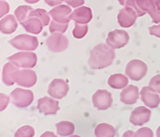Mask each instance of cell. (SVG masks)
I'll list each match as a JSON object with an SVG mask.
<instances>
[{"instance_id":"2","label":"cell","mask_w":160,"mask_h":137,"mask_svg":"<svg viewBox=\"0 0 160 137\" xmlns=\"http://www.w3.org/2000/svg\"><path fill=\"white\" fill-rule=\"evenodd\" d=\"M7 59L18 68H32L37 63V54L32 51H21L15 53Z\"/></svg>"},{"instance_id":"15","label":"cell","mask_w":160,"mask_h":137,"mask_svg":"<svg viewBox=\"0 0 160 137\" xmlns=\"http://www.w3.org/2000/svg\"><path fill=\"white\" fill-rule=\"evenodd\" d=\"M141 100L144 104L150 108H155L160 104V97L158 94L149 86L144 87L140 92Z\"/></svg>"},{"instance_id":"23","label":"cell","mask_w":160,"mask_h":137,"mask_svg":"<svg viewBox=\"0 0 160 137\" xmlns=\"http://www.w3.org/2000/svg\"><path fill=\"white\" fill-rule=\"evenodd\" d=\"M94 134L96 137H114L116 131L113 126L107 123H101L96 127Z\"/></svg>"},{"instance_id":"7","label":"cell","mask_w":160,"mask_h":137,"mask_svg":"<svg viewBox=\"0 0 160 137\" xmlns=\"http://www.w3.org/2000/svg\"><path fill=\"white\" fill-rule=\"evenodd\" d=\"M129 40L128 32L124 30H115L108 34L106 43L113 49H121L126 46Z\"/></svg>"},{"instance_id":"16","label":"cell","mask_w":160,"mask_h":137,"mask_svg":"<svg viewBox=\"0 0 160 137\" xmlns=\"http://www.w3.org/2000/svg\"><path fill=\"white\" fill-rule=\"evenodd\" d=\"M92 12L91 8L81 6L73 12H72L70 16V19L74 21L75 23L82 24H87L92 19Z\"/></svg>"},{"instance_id":"28","label":"cell","mask_w":160,"mask_h":137,"mask_svg":"<svg viewBox=\"0 0 160 137\" xmlns=\"http://www.w3.org/2000/svg\"><path fill=\"white\" fill-rule=\"evenodd\" d=\"M35 129L30 126H23L19 128L15 133L14 137H33Z\"/></svg>"},{"instance_id":"10","label":"cell","mask_w":160,"mask_h":137,"mask_svg":"<svg viewBox=\"0 0 160 137\" xmlns=\"http://www.w3.org/2000/svg\"><path fill=\"white\" fill-rule=\"evenodd\" d=\"M69 90V85L64 79H54L49 85L48 93L52 98L61 99L66 96Z\"/></svg>"},{"instance_id":"8","label":"cell","mask_w":160,"mask_h":137,"mask_svg":"<svg viewBox=\"0 0 160 137\" xmlns=\"http://www.w3.org/2000/svg\"><path fill=\"white\" fill-rule=\"evenodd\" d=\"M48 49L54 53L65 51L69 46V40L62 33H52L46 40Z\"/></svg>"},{"instance_id":"21","label":"cell","mask_w":160,"mask_h":137,"mask_svg":"<svg viewBox=\"0 0 160 137\" xmlns=\"http://www.w3.org/2000/svg\"><path fill=\"white\" fill-rule=\"evenodd\" d=\"M129 83L128 78L122 74L112 75L108 80V84L114 89H122L126 87Z\"/></svg>"},{"instance_id":"30","label":"cell","mask_w":160,"mask_h":137,"mask_svg":"<svg viewBox=\"0 0 160 137\" xmlns=\"http://www.w3.org/2000/svg\"><path fill=\"white\" fill-rule=\"evenodd\" d=\"M149 86L156 92L160 94V74L151 78L149 83Z\"/></svg>"},{"instance_id":"45","label":"cell","mask_w":160,"mask_h":137,"mask_svg":"<svg viewBox=\"0 0 160 137\" xmlns=\"http://www.w3.org/2000/svg\"><path fill=\"white\" fill-rule=\"evenodd\" d=\"M69 137H81L79 135H77V134H72L71 136H69Z\"/></svg>"},{"instance_id":"32","label":"cell","mask_w":160,"mask_h":137,"mask_svg":"<svg viewBox=\"0 0 160 137\" xmlns=\"http://www.w3.org/2000/svg\"><path fill=\"white\" fill-rule=\"evenodd\" d=\"M10 101V97L8 95L0 93V112H2L7 108Z\"/></svg>"},{"instance_id":"19","label":"cell","mask_w":160,"mask_h":137,"mask_svg":"<svg viewBox=\"0 0 160 137\" xmlns=\"http://www.w3.org/2000/svg\"><path fill=\"white\" fill-rule=\"evenodd\" d=\"M18 27L17 19L13 15H7L0 20V32L3 34L10 35L14 33Z\"/></svg>"},{"instance_id":"1","label":"cell","mask_w":160,"mask_h":137,"mask_svg":"<svg viewBox=\"0 0 160 137\" xmlns=\"http://www.w3.org/2000/svg\"><path fill=\"white\" fill-rule=\"evenodd\" d=\"M115 58L114 49L106 44L100 43L91 49L88 64L92 69H102L110 66Z\"/></svg>"},{"instance_id":"37","label":"cell","mask_w":160,"mask_h":137,"mask_svg":"<svg viewBox=\"0 0 160 137\" xmlns=\"http://www.w3.org/2000/svg\"><path fill=\"white\" fill-rule=\"evenodd\" d=\"M149 31L150 35L160 38V24L149 27Z\"/></svg>"},{"instance_id":"17","label":"cell","mask_w":160,"mask_h":137,"mask_svg":"<svg viewBox=\"0 0 160 137\" xmlns=\"http://www.w3.org/2000/svg\"><path fill=\"white\" fill-rule=\"evenodd\" d=\"M139 98V89L138 87L129 85L125 87L120 94V100L125 104H134Z\"/></svg>"},{"instance_id":"13","label":"cell","mask_w":160,"mask_h":137,"mask_svg":"<svg viewBox=\"0 0 160 137\" xmlns=\"http://www.w3.org/2000/svg\"><path fill=\"white\" fill-rule=\"evenodd\" d=\"M138 16L134 9L129 7H124L119 10L117 20L119 25L122 28H129L134 25Z\"/></svg>"},{"instance_id":"40","label":"cell","mask_w":160,"mask_h":137,"mask_svg":"<svg viewBox=\"0 0 160 137\" xmlns=\"http://www.w3.org/2000/svg\"><path fill=\"white\" fill-rule=\"evenodd\" d=\"M40 137H58L52 131H46Z\"/></svg>"},{"instance_id":"26","label":"cell","mask_w":160,"mask_h":137,"mask_svg":"<svg viewBox=\"0 0 160 137\" xmlns=\"http://www.w3.org/2000/svg\"><path fill=\"white\" fill-rule=\"evenodd\" d=\"M88 31V26L87 24H82L75 23L74 28L72 30V35L78 39L83 38L86 36Z\"/></svg>"},{"instance_id":"25","label":"cell","mask_w":160,"mask_h":137,"mask_svg":"<svg viewBox=\"0 0 160 137\" xmlns=\"http://www.w3.org/2000/svg\"><path fill=\"white\" fill-rule=\"evenodd\" d=\"M30 17L38 18L42 21L44 26H48L51 21L49 13H48V12L46 10L42 8H37L35 10H33L30 13L28 18Z\"/></svg>"},{"instance_id":"27","label":"cell","mask_w":160,"mask_h":137,"mask_svg":"<svg viewBox=\"0 0 160 137\" xmlns=\"http://www.w3.org/2000/svg\"><path fill=\"white\" fill-rule=\"evenodd\" d=\"M136 2L139 8L146 13H149L156 9L154 0H136Z\"/></svg>"},{"instance_id":"12","label":"cell","mask_w":160,"mask_h":137,"mask_svg":"<svg viewBox=\"0 0 160 137\" xmlns=\"http://www.w3.org/2000/svg\"><path fill=\"white\" fill-rule=\"evenodd\" d=\"M52 20L61 24L69 23L72 9L69 5H60L55 7L49 12Z\"/></svg>"},{"instance_id":"11","label":"cell","mask_w":160,"mask_h":137,"mask_svg":"<svg viewBox=\"0 0 160 137\" xmlns=\"http://www.w3.org/2000/svg\"><path fill=\"white\" fill-rule=\"evenodd\" d=\"M37 108L39 112L44 115H56L60 109L57 100L48 96L38 99Z\"/></svg>"},{"instance_id":"5","label":"cell","mask_w":160,"mask_h":137,"mask_svg":"<svg viewBox=\"0 0 160 137\" xmlns=\"http://www.w3.org/2000/svg\"><path fill=\"white\" fill-rule=\"evenodd\" d=\"M148 66L142 60L135 59L129 61L126 67L125 73L132 81H140L147 74Z\"/></svg>"},{"instance_id":"6","label":"cell","mask_w":160,"mask_h":137,"mask_svg":"<svg viewBox=\"0 0 160 137\" xmlns=\"http://www.w3.org/2000/svg\"><path fill=\"white\" fill-rule=\"evenodd\" d=\"M13 78L18 85L24 87H32L37 81V75L36 73L28 68L18 69L14 73Z\"/></svg>"},{"instance_id":"35","label":"cell","mask_w":160,"mask_h":137,"mask_svg":"<svg viewBox=\"0 0 160 137\" xmlns=\"http://www.w3.org/2000/svg\"><path fill=\"white\" fill-rule=\"evenodd\" d=\"M60 1L62 2H65L72 8H78L85 3V0H60Z\"/></svg>"},{"instance_id":"42","label":"cell","mask_w":160,"mask_h":137,"mask_svg":"<svg viewBox=\"0 0 160 137\" xmlns=\"http://www.w3.org/2000/svg\"><path fill=\"white\" fill-rule=\"evenodd\" d=\"M154 3L157 10L160 11V0H154Z\"/></svg>"},{"instance_id":"39","label":"cell","mask_w":160,"mask_h":137,"mask_svg":"<svg viewBox=\"0 0 160 137\" xmlns=\"http://www.w3.org/2000/svg\"><path fill=\"white\" fill-rule=\"evenodd\" d=\"M122 137H138L136 133L134 132L133 131L131 130H129L126 131L123 135Z\"/></svg>"},{"instance_id":"41","label":"cell","mask_w":160,"mask_h":137,"mask_svg":"<svg viewBox=\"0 0 160 137\" xmlns=\"http://www.w3.org/2000/svg\"><path fill=\"white\" fill-rule=\"evenodd\" d=\"M24 1L29 4H34L38 2L40 0H24Z\"/></svg>"},{"instance_id":"36","label":"cell","mask_w":160,"mask_h":137,"mask_svg":"<svg viewBox=\"0 0 160 137\" xmlns=\"http://www.w3.org/2000/svg\"><path fill=\"white\" fill-rule=\"evenodd\" d=\"M149 16L152 18V23L155 24L160 23V11L158 10L157 8L150 12L149 13Z\"/></svg>"},{"instance_id":"18","label":"cell","mask_w":160,"mask_h":137,"mask_svg":"<svg viewBox=\"0 0 160 137\" xmlns=\"http://www.w3.org/2000/svg\"><path fill=\"white\" fill-rule=\"evenodd\" d=\"M20 24L28 33L35 35L41 33L44 27L42 21L37 17H30Z\"/></svg>"},{"instance_id":"24","label":"cell","mask_w":160,"mask_h":137,"mask_svg":"<svg viewBox=\"0 0 160 137\" xmlns=\"http://www.w3.org/2000/svg\"><path fill=\"white\" fill-rule=\"evenodd\" d=\"M33 10V8L28 5L19 6L16 9L14 12L15 17L21 23L28 18L30 12H32Z\"/></svg>"},{"instance_id":"4","label":"cell","mask_w":160,"mask_h":137,"mask_svg":"<svg viewBox=\"0 0 160 137\" xmlns=\"http://www.w3.org/2000/svg\"><path fill=\"white\" fill-rule=\"evenodd\" d=\"M12 103L19 108H25L32 104L34 100L33 92L30 90L16 88L10 94Z\"/></svg>"},{"instance_id":"22","label":"cell","mask_w":160,"mask_h":137,"mask_svg":"<svg viewBox=\"0 0 160 137\" xmlns=\"http://www.w3.org/2000/svg\"><path fill=\"white\" fill-rule=\"evenodd\" d=\"M57 134L63 137L69 136L74 134L75 126L72 122L69 121H61L56 124Z\"/></svg>"},{"instance_id":"29","label":"cell","mask_w":160,"mask_h":137,"mask_svg":"<svg viewBox=\"0 0 160 137\" xmlns=\"http://www.w3.org/2000/svg\"><path fill=\"white\" fill-rule=\"evenodd\" d=\"M69 27V23L68 24H61L55 21H52L49 25V32L52 33H64Z\"/></svg>"},{"instance_id":"43","label":"cell","mask_w":160,"mask_h":137,"mask_svg":"<svg viewBox=\"0 0 160 137\" xmlns=\"http://www.w3.org/2000/svg\"><path fill=\"white\" fill-rule=\"evenodd\" d=\"M127 1H128V0H118V2H119V3L122 6H125V4H126Z\"/></svg>"},{"instance_id":"38","label":"cell","mask_w":160,"mask_h":137,"mask_svg":"<svg viewBox=\"0 0 160 137\" xmlns=\"http://www.w3.org/2000/svg\"><path fill=\"white\" fill-rule=\"evenodd\" d=\"M44 1L49 7H56L62 3L60 0H44Z\"/></svg>"},{"instance_id":"3","label":"cell","mask_w":160,"mask_h":137,"mask_svg":"<svg viewBox=\"0 0 160 137\" xmlns=\"http://www.w3.org/2000/svg\"><path fill=\"white\" fill-rule=\"evenodd\" d=\"M9 43L16 49L21 51H32L37 49V37L28 34H21L9 40Z\"/></svg>"},{"instance_id":"33","label":"cell","mask_w":160,"mask_h":137,"mask_svg":"<svg viewBox=\"0 0 160 137\" xmlns=\"http://www.w3.org/2000/svg\"><path fill=\"white\" fill-rule=\"evenodd\" d=\"M135 133L138 137H153L154 136L152 130L146 127L139 129Z\"/></svg>"},{"instance_id":"14","label":"cell","mask_w":160,"mask_h":137,"mask_svg":"<svg viewBox=\"0 0 160 137\" xmlns=\"http://www.w3.org/2000/svg\"><path fill=\"white\" fill-rule=\"evenodd\" d=\"M151 111L145 106L136 108L131 112L130 116V122L135 126H143L150 120Z\"/></svg>"},{"instance_id":"44","label":"cell","mask_w":160,"mask_h":137,"mask_svg":"<svg viewBox=\"0 0 160 137\" xmlns=\"http://www.w3.org/2000/svg\"><path fill=\"white\" fill-rule=\"evenodd\" d=\"M156 136L160 137V126H159V128H158V129L156 131Z\"/></svg>"},{"instance_id":"9","label":"cell","mask_w":160,"mask_h":137,"mask_svg":"<svg viewBox=\"0 0 160 137\" xmlns=\"http://www.w3.org/2000/svg\"><path fill=\"white\" fill-rule=\"evenodd\" d=\"M92 103L99 110H106L110 108L113 103L112 95L106 90L99 89L92 95Z\"/></svg>"},{"instance_id":"34","label":"cell","mask_w":160,"mask_h":137,"mask_svg":"<svg viewBox=\"0 0 160 137\" xmlns=\"http://www.w3.org/2000/svg\"><path fill=\"white\" fill-rule=\"evenodd\" d=\"M10 11L9 4L4 1V0H0V19L4 17Z\"/></svg>"},{"instance_id":"31","label":"cell","mask_w":160,"mask_h":137,"mask_svg":"<svg viewBox=\"0 0 160 137\" xmlns=\"http://www.w3.org/2000/svg\"><path fill=\"white\" fill-rule=\"evenodd\" d=\"M124 7H131L132 8L134 9V10L137 13L138 17H142L146 13V12L142 11L139 8V7L138 6V5L137 3L136 0H128Z\"/></svg>"},{"instance_id":"20","label":"cell","mask_w":160,"mask_h":137,"mask_svg":"<svg viewBox=\"0 0 160 137\" xmlns=\"http://www.w3.org/2000/svg\"><path fill=\"white\" fill-rule=\"evenodd\" d=\"M18 68H19L10 62L5 64L2 71V81L6 85L12 86L14 85L15 81L13 76Z\"/></svg>"}]
</instances>
